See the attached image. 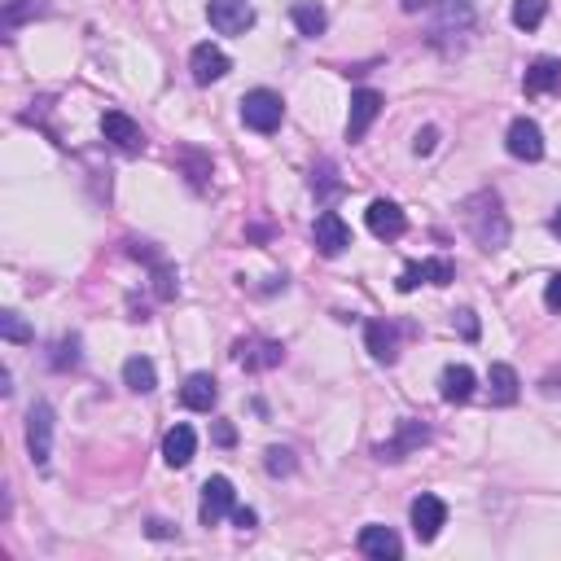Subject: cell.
<instances>
[{"mask_svg": "<svg viewBox=\"0 0 561 561\" xmlns=\"http://www.w3.org/2000/svg\"><path fill=\"white\" fill-rule=\"evenodd\" d=\"M465 228L483 250H505L509 246V215L500 206L496 189H483L474 198H465Z\"/></svg>", "mask_w": 561, "mask_h": 561, "instance_id": "cell-1", "label": "cell"}, {"mask_svg": "<svg viewBox=\"0 0 561 561\" xmlns=\"http://www.w3.org/2000/svg\"><path fill=\"white\" fill-rule=\"evenodd\" d=\"M281 119H285V101L272 93V88H255V93H246L242 97V123L250 132H277L281 128Z\"/></svg>", "mask_w": 561, "mask_h": 561, "instance_id": "cell-2", "label": "cell"}, {"mask_svg": "<svg viewBox=\"0 0 561 561\" xmlns=\"http://www.w3.org/2000/svg\"><path fill=\"white\" fill-rule=\"evenodd\" d=\"M206 18H211V27L220 31V36H246V31L255 27V5H250V0H211V5H206Z\"/></svg>", "mask_w": 561, "mask_h": 561, "instance_id": "cell-3", "label": "cell"}, {"mask_svg": "<svg viewBox=\"0 0 561 561\" xmlns=\"http://www.w3.org/2000/svg\"><path fill=\"white\" fill-rule=\"evenodd\" d=\"M27 452L40 469L49 465V456H53V408L44 404V399L31 404V412H27Z\"/></svg>", "mask_w": 561, "mask_h": 561, "instance_id": "cell-4", "label": "cell"}, {"mask_svg": "<svg viewBox=\"0 0 561 561\" xmlns=\"http://www.w3.org/2000/svg\"><path fill=\"white\" fill-rule=\"evenodd\" d=\"M233 509H237V491H233V483H228L224 474L206 478V483H202V505H198L202 526H215L220 518H228Z\"/></svg>", "mask_w": 561, "mask_h": 561, "instance_id": "cell-5", "label": "cell"}, {"mask_svg": "<svg viewBox=\"0 0 561 561\" xmlns=\"http://www.w3.org/2000/svg\"><path fill=\"white\" fill-rule=\"evenodd\" d=\"M448 526V505H443L439 496H430V491H421L417 500H412V535H417L421 544L439 540V531Z\"/></svg>", "mask_w": 561, "mask_h": 561, "instance_id": "cell-6", "label": "cell"}, {"mask_svg": "<svg viewBox=\"0 0 561 561\" xmlns=\"http://www.w3.org/2000/svg\"><path fill=\"white\" fill-rule=\"evenodd\" d=\"M189 71H193V84H220V79L233 71V62H228V53L220 49V44H193V53H189Z\"/></svg>", "mask_w": 561, "mask_h": 561, "instance_id": "cell-7", "label": "cell"}, {"mask_svg": "<svg viewBox=\"0 0 561 561\" xmlns=\"http://www.w3.org/2000/svg\"><path fill=\"white\" fill-rule=\"evenodd\" d=\"M101 136H106L114 150H123V154H141V150H145L141 123L128 119L123 110H106V114H101Z\"/></svg>", "mask_w": 561, "mask_h": 561, "instance_id": "cell-8", "label": "cell"}, {"mask_svg": "<svg viewBox=\"0 0 561 561\" xmlns=\"http://www.w3.org/2000/svg\"><path fill=\"white\" fill-rule=\"evenodd\" d=\"M426 281V285H452L456 281V268H452V259H443V255H434V259H421V263H408L404 272H399V294H408V290H417V285Z\"/></svg>", "mask_w": 561, "mask_h": 561, "instance_id": "cell-9", "label": "cell"}, {"mask_svg": "<svg viewBox=\"0 0 561 561\" xmlns=\"http://www.w3.org/2000/svg\"><path fill=\"white\" fill-rule=\"evenodd\" d=\"M505 150L518 158V163H540L544 158V132L535 119H513L509 136H505Z\"/></svg>", "mask_w": 561, "mask_h": 561, "instance_id": "cell-10", "label": "cell"}, {"mask_svg": "<svg viewBox=\"0 0 561 561\" xmlns=\"http://www.w3.org/2000/svg\"><path fill=\"white\" fill-rule=\"evenodd\" d=\"M312 242H316V250H320L325 259H338L342 250L351 246V228L342 224L338 211H320L316 224H312Z\"/></svg>", "mask_w": 561, "mask_h": 561, "instance_id": "cell-11", "label": "cell"}, {"mask_svg": "<svg viewBox=\"0 0 561 561\" xmlns=\"http://www.w3.org/2000/svg\"><path fill=\"white\" fill-rule=\"evenodd\" d=\"M382 93L377 88H356L351 93V119H347V141H364L369 136V128L377 123V114H382Z\"/></svg>", "mask_w": 561, "mask_h": 561, "instance_id": "cell-12", "label": "cell"}, {"mask_svg": "<svg viewBox=\"0 0 561 561\" xmlns=\"http://www.w3.org/2000/svg\"><path fill=\"white\" fill-rule=\"evenodd\" d=\"M233 360L246 364L250 373H263V369H277V364L285 360V347L272 342V338H242L233 347Z\"/></svg>", "mask_w": 561, "mask_h": 561, "instance_id": "cell-13", "label": "cell"}, {"mask_svg": "<svg viewBox=\"0 0 561 561\" xmlns=\"http://www.w3.org/2000/svg\"><path fill=\"white\" fill-rule=\"evenodd\" d=\"M364 224H369V233L382 237V242H395V237L408 233V215L399 211L395 202H386V198L369 202V211H364Z\"/></svg>", "mask_w": 561, "mask_h": 561, "instance_id": "cell-14", "label": "cell"}, {"mask_svg": "<svg viewBox=\"0 0 561 561\" xmlns=\"http://www.w3.org/2000/svg\"><path fill=\"white\" fill-rule=\"evenodd\" d=\"M356 548L369 561H399V553H404V544H399V535L391 531V526H382V522H369L360 531V540Z\"/></svg>", "mask_w": 561, "mask_h": 561, "instance_id": "cell-15", "label": "cell"}, {"mask_svg": "<svg viewBox=\"0 0 561 561\" xmlns=\"http://www.w3.org/2000/svg\"><path fill=\"white\" fill-rule=\"evenodd\" d=\"M487 395H491V404H500V408H509V404H518V395H522V377L513 364L505 360H496L487 369Z\"/></svg>", "mask_w": 561, "mask_h": 561, "instance_id": "cell-16", "label": "cell"}, {"mask_svg": "<svg viewBox=\"0 0 561 561\" xmlns=\"http://www.w3.org/2000/svg\"><path fill=\"white\" fill-rule=\"evenodd\" d=\"M474 386H478V377H474L469 364H448V369L439 373L443 404H469V399H474Z\"/></svg>", "mask_w": 561, "mask_h": 561, "instance_id": "cell-17", "label": "cell"}, {"mask_svg": "<svg viewBox=\"0 0 561 561\" xmlns=\"http://www.w3.org/2000/svg\"><path fill=\"white\" fill-rule=\"evenodd\" d=\"M215 399H220V382L211 373H189L185 386H180V404L189 412H211Z\"/></svg>", "mask_w": 561, "mask_h": 561, "instance_id": "cell-18", "label": "cell"}, {"mask_svg": "<svg viewBox=\"0 0 561 561\" xmlns=\"http://www.w3.org/2000/svg\"><path fill=\"white\" fill-rule=\"evenodd\" d=\"M364 347H369V356L377 364H395V356H399L395 325H386V320H369V325H364Z\"/></svg>", "mask_w": 561, "mask_h": 561, "instance_id": "cell-19", "label": "cell"}, {"mask_svg": "<svg viewBox=\"0 0 561 561\" xmlns=\"http://www.w3.org/2000/svg\"><path fill=\"white\" fill-rule=\"evenodd\" d=\"M426 439H430V430L421 426V421H399V434H395L391 443H382V448H377V456H382V461H404V456L417 452Z\"/></svg>", "mask_w": 561, "mask_h": 561, "instance_id": "cell-20", "label": "cell"}, {"mask_svg": "<svg viewBox=\"0 0 561 561\" xmlns=\"http://www.w3.org/2000/svg\"><path fill=\"white\" fill-rule=\"evenodd\" d=\"M193 452H198V434H193V426H171L163 434V461L171 469H185L193 461Z\"/></svg>", "mask_w": 561, "mask_h": 561, "instance_id": "cell-21", "label": "cell"}, {"mask_svg": "<svg viewBox=\"0 0 561 561\" xmlns=\"http://www.w3.org/2000/svg\"><path fill=\"white\" fill-rule=\"evenodd\" d=\"M522 88H526V97H544V93H553V88H561V62L557 57H540V62H531Z\"/></svg>", "mask_w": 561, "mask_h": 561, "instance_id": "cell-22", "label": "cell"}, {"mask_svg": "<svg viewBox=\"0 0 561 561\" xmlns=\"http://www.w3.org/2000/svg\"><path fill=\"white\" fill-rule=\"evenodd\" d=\"M290 18H294V27H299V36H307V40L325 36V27H329V14H325L320 0H294Z\"/></svg>", "mask_w": 561, "mask_h": 561, "instance_id": "cell-23", "label": "cell"}, {"mask_svg": "<svg viewBox=\"0 0 561 561\" xmlns=\"http://www.w3.org/2000/svg\"><path fill=\"white\" fill-rule=\"evenodd\" d=\"M474 27V9H469V0H439V36H448V31H456V36H465V31Z\"/></svg>", "mask_w": 561, "mask_h": 561, "instance_id": "cell-24", "label": "cell"}, {"mask_svg": "<svg viewBox=\"0 0 561 561\" xmlns=\"http://www.w3.org/2000/svg\"><path fill=\"white\" fill-rule=\"evenodd\" d=\"M123 386L136 395H150L154 386H158V369H154V360H145V356H132V360H123Z\"/></svg>", "mask_w": 561, "mask_h": 561, "instance_id": "cell-25", "label": "cell"}, {"mask_svg": "<svg viewBox=\"0 0 561 561\" xmlns=\"http://www.w3.org/2000/svg\"><path fill=\"white\" fill-rule=\"evenodd\" d=\"M150 277H154V299H163V303L176 299L180 281H176V268H171L167 259H154V263H150Z\"/></svg>", "mask_w": 561, "mask_h": 561, "instance_id": "cell-26", "label": "cell"}, {"mask_svg": "<svg viewBox=\"0 0 561 561\" xmlns=\"http://www.w3.org/2000/svg\"><path fill=\"white\" fill-rule=\"evenodd\" d=\"M548 14V0H513V27L535 31Z\"/></svg>", "mask_w": 561, "mask_h": 561, "instance_id": "cell-27", "label": "cell"}, {"mask_svg": "<svg viewBox=\"0 0 561 561\" xmlns=\"http://www.w3.org/2000/svg\"><path fill=\"white\" fill-rule=\"evenodd\" d=\"M49 14V0H9L5 5V27H22V22Z\"/></svg>", "mask_w": 561, "mask_h": 561, "instance_id": "cell-28", "label": "cell"}, {"mask_svg": "<svg viewBox=\"0 0 561 561\" xmlns=\"http://www.w3.org/2000/svg\"><path fill=\"white\" fill-rule=\"evenodd\" d=\"M312 189H316L320 202H334V198H338V193H342V180H338L334 163H320V167L312 171Z\"/></svg>", "mask_w": 561, "mask_h": 561, "instance_id": "cell-29", "label": "cell"}, {"mask_svg": "<svg viewBox=\"0 0 561 561\" xmlns=\"http://www.w3.org/2000/svg\"><path fill=\"white\" fill-rule=\"evenodd\" d=\"M49 364H53V369H75V364H79V338H62V342H57V347H53V356H49Z\"/></svg>", "mask_w": 561, "mask_h": 561, "instance_id": "cell-30", "label": "cell"}, {"mask_svg": "<svg viewBox=\"0 0 561 561\" xmlns=\"http://www.w3.org/2000/svg\"><path fill=\"white\" fill-rule=\"evenodd\" d=\"M0 334L9 342H31V325L18 312H0Z\"/></svg>", "mask_w": 561, "mask_h": 561, "instance_id": "cell-31", "label": "cell"}, {"mask_svg": "<svg viewBox=\"0 0 561 561\" xmlns=\"http://www.w3.org/2000/svg\"><path fill=\"white\" fill-rule=\"evenodd\" d=\"M180 163H189V185L193 189H206V176H211V163L198 154V150H185L180 154Z\"/></svg>", "mask_w": 561, "mask_h": 561, "instance_id": "cell-32", "label": "cell"}, {"mask_svg": "<svg viewBox=\"0 0 561 561\" xmlns=\"http://www.w3.org/2000/svg\"><path fill=\"white\" fill-rule=\"evenodd\" d=\"M268 474L272 478H281V474H294V452L290 448H268Z\"/></svg>", "mask_w": 561, "mask_h": 561, "instance_id": "cell-33", "label": "cell"}, {"mask_svg": "<svg viewBox=\"0 0 561 561\" xmlns=\"http://www.w3.org/2000/svg\"><path fill=\"white\" fill-rule=\"evenodd\" d=\"M456 329H461V334L474 342V338H478V316L469 312V307H465V312H456Z\"/></svg>", "mask_w": 561, "mask_h": 561, "instance_id": "cell-34", "label": "cell"}, {"mask_svg": "<svg viewBox=\"0 0 561 561\" xmlns=\"http://www.w3.org/2000/svg\"><path fill=\"white\" fill-rule=\"evenodd\" d=\"M544 307L548 312H561V272L553 281H548V290H544Z\"/></svg>", "mask_w": 561, "mask_h": 561, "instance_id": "cell-35", "label": "cell"}, {"mask_svg": "<svg viewBox=\"0 0 561 561\" xmlns=\"http://www.w3.org/2000/svg\"><path fill=\"white\" fill-rule=\"evenodd\" d=\"M215 443H220V448H233V443H237V430L228 426V421H220V426H215Z\"/></svg>", "mask_w": 561, "mask_h": 561, "instance_id": "cell-36", "label": "cell"}, {"mask_svg": "<svg viewBox=\"0 0 561 561\" xmlns=\"http://www.w3.org/2000/svg\"><path fill=\"white\" fill-rule=\"evenodd\" d=\"M233 522L242 526V531H255V522H259V518H255V509H233Z\"/></svg>", "mask_w": 561, "mask_h": 561, "instance_id": "cell-37", "label": "cell"}, {"mask_svg": "<svg viewBox=\"0 0 561 561\" xmlns=\"http://www.w3.org/2000/svg\"><path fill=\"white\" fill-rule=\"evenodd\" d=\"M434 136H439V132H434V128H426V132H417V145H412V150H417V154H430V150H434Z\"/></svg>", "mask_w": 561, "mask_h": 561, "instance_id": "cell-38", "label": "cell"}, {"mask_svg": "<svg viewBox=\"0 0 561 561\" xmlns=\"http://www.w3.org/2000/svg\"><path fill=\"white\" fill-rule=\"evenodd\" d=\"M150 535H154V540H171V535H176V531H171V522H150Z\"/></svg>", "mask_w": 561, "mask_h": 561, "instance_id": "cell-39", "label": "cell"}, {"mask_svg": "<svg viewBox=\"0 0 561 561\" xmlns=\"http://www.w3.org/2000/svg\"><path fill=\"white\" fill-rule=\"evenodd\" d=\"M553 233L561 237V206H557V215H553Z\"/></svg>", "mask_w": 561, "mask_h": 561, "instance_id": "cell-40", "label": "cell"}, {"mask_svg": "<svg viewBox=\"0 0 561 561\" xmlns=\"http://www.w3.org/2000/svg\"><path fill=\"white\" fill-rule=\"evenodd\" d=\"M421 5V0H404V9H417Z\"/></svg>", "mask_w": 561, "mask_h": 561, "instance_id": "cell-41", "label": "cell"}]
</instances>
